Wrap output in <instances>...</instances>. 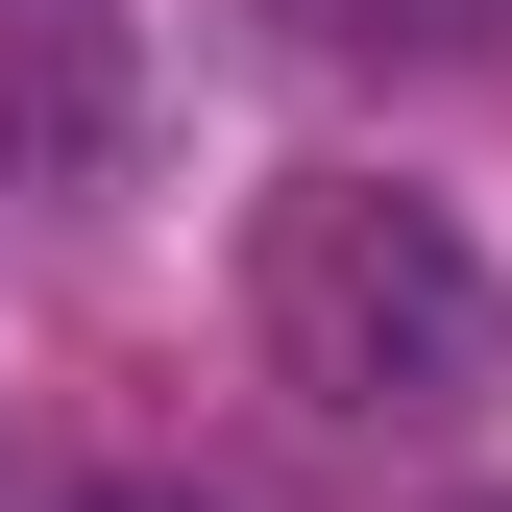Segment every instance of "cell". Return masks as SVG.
<instances>
[{"mask_svg": "<svg viewBox=\"0 0 512 512\" xmlns=\"http://www.w3.org/2000/svg\"><path fill=\"white\" fill-rule=\"evenodd\" d=\"M269 25H293V49H464L488 0H269Z\"/></svg>", "mask_w": 512, "mask_h": 512, "instance_id": "7a4b0ae2", "label": "cell"}, {"mask_svg": "<svg viewBox=\"0 0 512 512\" xmlns=\"http://www.w3.org/2000/svg\"><path fill=\"white\" fill-rule=\"evenodd\" d=\"M244 342H269L317 415H488L512 391V269L415 171H269V220H244Z\"/></svg>", "mask_w": 512, "mask_h": 512, "instance_id": "6da1fadb", "label": "cell"}, {"mask_svg": "<svg viewBox=\"0 0 512 512\" xmlns=\"http://www.w3.org/2000/svg\"><path fill=\"white\" fill-rule=\"evenodd\" d=\"M98 512H196V488H98Z\"/></svg>", "mask_w": 512, "mask_h": 512, "instance_id": "3957f363", "label": "cell"}]
</instances>
